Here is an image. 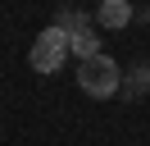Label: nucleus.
I'll list each match as a JSON object with an SVG mask.
<instances>
[{
  "label": "nucleus",
  "instance_id": "7ed1b4c3",
  "mask_svg": "<svg viewBox=\"0 0 150 146\" xmlns=\"http://www.w3.org/2000/svg\"><path fill=\"white\" fill-rule=\"evenodd\" d=\"M96 23L109 27V32H123V27L132 23V0H100V9H96Z\"/></svg>",
  "mask_w": 150,
  "mask_h": 146
},
{
  "label": "nucleus",
  "instance_id": "f257e3e1",
  "mask_svg": "<svg viewBox=\"0 0 150 146\" xmlns=\"http://www.w3.org/2000/svg\"><path fill=\"white\" fill-rule=\"evenodd\" d=\"M118 82H123V69L109 59V55H91V59L77 64V87H82L91 100H109L114 91H118Z\"/></svg>",
  "mask_w": 150,
  "mask_h": 146
},
{
  "label": "nucleus",
  "instance_id": "20e7f679",
  "mask_svg": "<svg viewBox=\"0 0 150 146\" xmlns=\"http://www.w3.org/2000/svg\"><path fill=\"white\" fill-rule=\"evenodd\" d=\"M68 55H77V59H91V55H105V50H100V36H96V27H86V32L68 36Z\"/></svg>",
  "mask_w": 150,
  "mask_h": 146
},
{
  "label": "nucleus",
  "instance_id": "39448f33",
  "mask_svg": "<svg viewBox=\"0 0 150 146\" xmlns=\"http://www.w3.org/2000/svg\"><path fill=\"white\" fill-rule=\"evenodd\" d=\"M59 27H64L68 36H77V32H86V27H91V18L77 14V9H64V14H59Z\"/></svg>",
  "mask_w": 150,
  "mask_h": 146
},
{
  "label": "nucleus",
  "instance_id": "f03ea898",
  "mask_svg": "<svg viewBox=\"0 0 150 146\" xmlns=\"http://www.w3.org/2000/svg\"><path fill=\"white\" fill-rule=\"evenodd\" d=\"M28 59H32L37 73H59V64L68 59V32H64L59 23H50L46 32L32 41V55H28Z\"/></svg>",
  "mask_w": 150,
  "mask_h": 146
}]
</instances>
